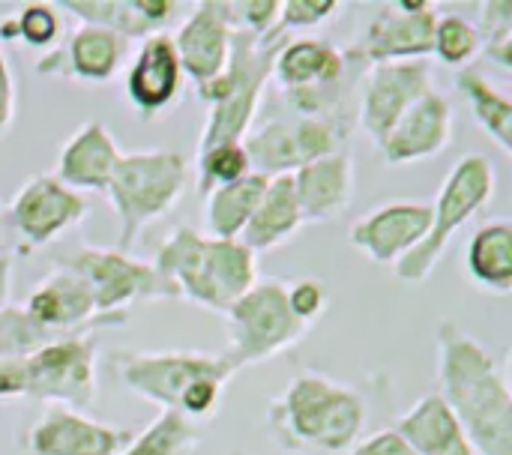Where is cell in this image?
I'll list each match as a JSON object with an SVG mask.
<instances>
[{
    "instance_id": "26",
    "label": "cell",
    "mask_w": 512,
    "mask_h": 455,
    "mask_svg": "<svg viewBox=\"0 0 512 455\" xmlns=\"http://www.w3.org/2000/svg\"><path fill=\"white\" fill-rule=\"evenodd\" d=\"M270 177L249 171L246 177L228 183V186H216L204 195V225H207V237L216 240H240L243 228L249 225L264 189H267Z\"/></svg>"
},
{
    "instance_id": "23",
    "label": "cell",
    "mask_w": 512,
    "mask_h": 455,
    "mask_svg": "<svg viewBox=\"0 0 512 455\" xmlns=\"http://www.w3.org/2000/svg\"><path fill=\"white\" fill-rule=\"evenodd\" d=\"M57 9L72 12L81 24L105 27L120 33L126 42L147 39L153 33H168V24L177 21V0H63Z\"/></svg>"
},
{
    "instance_id": "29",
    "label": "cell",
    "mask_w": 512,
    "mask_h": 455,
    "mask_svg": "<svg viewBox=\"0 0 512 455\" xmlns=\"http://www.w3.org/2000/svg\"><path fill=\"white\" fill-rule=\"evenodd\" d=\"M207 429L177 411H162L141 435H135L120 455H195Z\"/></svg>"
},
{
    "instance_id": "36",
    "label": "cell",
    "mask_w": 512,
    "mask_h": 455,
    "mask_svg": "<svg viewBox=\"0 0 512 455\" xmlns=\"http://www.w3.org/2000/svg\"><path fill=\"white\" fill-rule=\"evenodd\" d=\"M348 455H417L411 447H408V441L396 432V429H381V432H375V435H369V438H363V441H357Z\"/></svg>"
},
{
    "instance_id": "37",
    "label": "cell",
    "mask_w": 512,
    "mask_h": 455,
    "mask_svg": "<svg viewBox=\"0 0 512 455\" xmlns=\"http://www.w3.org/2000/svg\"><path fill=\"white\" fill-rule=\"evenodd\" d=\"M12 120H15V78L0 42V135L12 126Z\"/></svg>"
},
{
    "instance_id": "28",
    "label": "cell",
    "mask_w": 512,
    "mask_h": 455,
    "mask_svg": "<svg viewBox=\"0 0 512 455\" xmlns=\"http://www.w3.org/2000/svg\"><path fill=\"white\" fill-rule=\"evenodd\" d=\"M456 87L471 105L474 120L483 126V132L501 147V153L512 150V99L501 93L480 69L468 66L456 75Z\"/></svg>"
},
{
    "instance_id": "32",
    "label": "cell",
    "mask_w": 512,
    "mask_h": 455,
    "mask_svg": "<svg viewBox=\"0 0 512 455\" xmlns=\"http://www.w3.org/2000/svg\"><path fill=\"white\" fill-rule=\"evenodd\" d=\"M249 156L243 141H228V144H213L207 150H198V189L207 195L216 186H228L240 177H246Z\"/></svg>"
},
{
    "instance_id": "27",
    "label": "cell",
    "mask_w": 512,
    "mask_h": 455,
    "mask_svg": "<svg viewBox=\"0 0 512 455\" xmlns=\"http://www.w3.org/2000/svg\"><path fill=\"white\" fill-rule=\"evenodd\" d=\"M468 276L489 294L507 297L512 291V222L492 219L468 243Z\"/></svg>"
},
{
    "instance_id": "21",
    "label": "cell",
    "mask_w": 512,
    "mask_h": 455,
    "mask_svg": "<svg viewBox=\"0 0 512 455\" xmlns=\"http://www.w3.org/2000/svg\"><path fill=\"white\" fill-rule=\"evenodd\" d=\"M117 159H120V147H117L111 129L102 120H87L60 147L54 177L81 195L105 192Z\"/></svg>"
},
{
    "instance_id": "15",
    "label": "cell",
    "mask_w": 512,
    "mask_h": 455,
    "mask_svg": "<svg viewBox=\"0 0 512 455\" xmlns=\"http://www.w3.org/2000/svg\"><path fill=\"white\" fill-rule=\"evenodd\" d=\"M183 87L186 75L171 33L147 36L123 75V96L132 105V111L144 123L162 120L183 99Z\"/></svg>"
},
{
    "instance_id": "14",
    "label": "cell",
    "mask_w": 512,
    "mask_h": 455,
    "mask_svg": "<svg viewBox=\"0 0 512 455\" xmlns=\"http://www.w3.org/2000/svg\"><path fill=\"white\" fill-rule=\"evenodd\" d=\"M90 213V201L63 186L54 174L27 177L9 204V222L27 249H42L54 243L60 234L84 222Z\"/></svg>"
},
{
    "instance_id": "34",
    "label": "cell",
    "mask_w": 512,
    "mask_h": 455,
    "mask_svg": "<svg viewBox=\"0 0 512 455\" xmlns=\"http://www.w3.org/2000/svg\"><path fill=\"white\" fill-rule=\"evenodd\" d=\"M342 9L339 0H282L279 6V33H294V30H309L324 21H330Z\"/></svg>"
},
{
    "instance_id": "19",
    "label": "cell",
    "mask_w": 512,
    "mask_h": 455,
    "mask_svg": "<svg viewBox=\"0 0 512 455\" xmlns=\"http://www.w3.org/2000/svg\"><path fill=\"white\" fill-rule=\"evenodd\" d=\"M453 129H456L453 102L444 93L429 90L378 141V150L387 165H414L444 153L453 141Z\"/></svg>"
},
{
    "instance_id": "24",
    "label": "cell",
    "mask_w": 512,
    "mask_h": 455,
    "mask_svg": "<svg viewBox=\"0 0 512 455\" xmlns=\"http://www.w3.org/2000/svg\"><path fill=\"white\" fill-rule=\"evenodd\" d=\"M303 213L297 204V192H294V177L282 174V177H270L249 225L240 234V243L246 249L258 252H270L285 246L300 228H303Z\"/></svg>"
},
{
    "instance_id": "30",
    "label": "cell",
    "mask_w": 512,
    "mask_h": 455,
    "mask_svg": "<svg viewBox=\"0 0 512 455\" xmlns=\"http://www.w3.org/2000/svg\"><path fill=\"white\" fill-rule=\"evenodd\" d=\"M63 21L54 3H24L15 15L0 18V42H24L30 48H54L60 42Z\"/></svg>"
},
{
    "instance_id": "20",
    "label": "cell",
    "mask_w": 512,
    "mask_h": 455,
    "mask_svg": "<svg viewBox=\"0 0 512 455\" xmlns=\"http://www.w3.org/2000/svg\"><path fill=\"white\" fill-rule=\"evenodd\" d=\"M132 441L129 432L105 426L72 408H48L36 426H30L24 447L30 455H120Z\"/></svg>"
},
{
    "instance_id": "2",
    "label": "cell",
    "mask_w": 512,
    "mask_h": 455,
    "mask_svg": "<svg viewBox=\"0 0 512 455\" xmlns=\"http://www.w3.org/2000/svg\"><path fill=\"white\" fill-rule=\"evenodd\" d=\"M153 267L174 285L177 297L225 315L258 285V255L240 240H216L177 225L159 246Z\"/></svg>"
},
{
    "instance_id": "6",
    "label": "cell",
    "mask_w": 512,
    "mask_h": 455,
    "mask_svg": "<svg viewBox=\"0 0 512 455\" xmlns=\"http://www.w3.org/2000/svg\"><path fill=\"white\" fill-rule=\"evenodd\" d=\"M189 186V162L180 150L120 153L105 186L117 216V249L132 252L144 228L177 207Z\"/></svg>"
},
{
    "instance_id": "16",
    "label": "cell",
    "mask_w": 512,
    "mask_h": 455,
    "mask_svg": "<svg viewBox=\"0 0 512 455\" xmlns=\"http://www.w3.org/2000/svg\"><path fill=\"white\" fill-rule=\"evenodd\" d=\"M129 42L105 27L81 24L69 30L51 51H45L36 60V75L42 78H60L75 84H108L117 78L123 60H126Z\"/></svg>"
},
{
    "instance_id": "35",
    "label": "cell",
    "mask_w": 512,
    "mask_h": 455,
    "mask_svg": "<svg viewBox=\"0 0 512 455\" xmlns=\"http://www.w3.org/2000/svg\"><path fill=\"white\" fill-rule=\"evenodd\" d=\"M285 300L294 318H300L306 327H312L330 306V291L321 279H300L294 285H285Z\"/></svg>"
},
{
    "instance_id": "18",
    "label": "cell",
    "mask_w": 512,
    "mask_h": 455,
    "mask_svg": "<svg viewBox=\"0 0 512 455\" xmlns=\"http://www.w3.org/2000/svg\"><path fill=\"white\" fill-rule=\"evenodd\" d=\"M183 75L204 87L219 78L231 60L234 27L228 18V0H201L171 33Z\"/></svg>"
},
{
    "instance_id": "7",
    "label": "cell",
    "mask_w": 512,
    "mask_h": 455,
    "mask_svg": "<svg viewBox=\"0 0 512 455\" xmlns=\"http://www.w3.org/2000/svg\"><path fill=\"white\" fill-rule=\"evenodd\" d=\"M495 180V165L483 153H468L450 168L432 204V225L426 240L393 267L402 282L420 285L435 273L456 231L465 228V222H471L492 201Z\"/></svg>"
},
{
    "instance_id": "9",
    "label": "cell",
    "mask_w": 512,
    "mask_h": 455,
    "mask_svg": "<svg viewBox=\"0 0 512 455\" xmlns=\"http://www.w3.org/2000/svg\"><path fill=\"white\" fill-rule=\"evenodd\" d=\"M54 267L72 270L84 279L99 315H129L135 303L177 300L174 285L153 267V261H138L132 252L78 246L54 258Z\"/></svg>"
},
{
    "instance_id": "25",
    "label": "cell",
    "mask_w": 512,
    "mask_h": 455,
    "mask_svg": "<svg viewBox=\"0 0 512 455\" xmlns=\"http://www.w3.org/2000/svg\"><path fill=\"white\" fill-rule=\"evenodd\" d=\"M396 432L417 455H474L465 429L438 393H429L408 408L399 417Z\"/></svg>"
},
{
    "instance_id": "17",
    "label": "cell",
    "mask_w": 512,
    "mask_h": 455,
    "mask_svg": "<svg viewBox=\"0 0 512 455\" xmlns=\"http://www.w3.org/2000/svg\"><path fill=\"white\" fill-rule=\"evenodd\" d=\"M432 225V204L426 201H384L372 213L360 216L351 231L348 243L375 264L396 267L405 255H411L429 234Z\"/></svg>"
},
{
    "instance_id": "31",
    "label": "cell",
    "mask_w": 512,
    "mask_h": 455,
    "mask_svg": "<svg viewBox=\"0 0 512 455\" xmlns=\"http://www.w3.org/2000/svg\"><path fill=\"white\" fill-rule=\"evenodd\" d=\"M483 39L477 24H471L462 15H438L435 36H432V57H438L447 66L468 69L480 57Z\"/></svg>"
},
{
    "instance_id": "22",
    "label": "cell",
    "mask_w": 512,
    "mask_h": 455,
    "mask_svg": "<svg viewBox=\"0 0 512 455\" xmlns=\"http://www.w3.org/2000/svg\"><path fill=\"white\" fill-rule=\"evenodd\" d=\"M294 192L303 222H333L354 198V159L348 150L321 156L294 174Z\"/></svg>"
},
{
    "instance_id": "4",
    "label": "cell",
    "mask_w": 512,
    "mask_h": 455,
    "mask_svg": "<svg viewBox=\"0 0 512 455\" xmlns=\"http://www.w3.org/2000/svg\"><path fill=\"white\" fill-rule=\"evenodd\" d=\"M117 375L129 393L195 423L210 420L222 390L234 378L228 363L198 351H135L117 357Z\"/></svg>"
},
{
    "instance_id": "5",
    "label": "cell",
    "mask_w": 512,
    "mask_h": 455,
    "mask_svg": "<svg viewBox=\"0 0 512 455\" xmlns=\"http://www.w3.org/2000/svg\"><path fill=\"white\" fill-rule=\"evenodd\" d=\"M288 36L273 30L270 36H252L234 30L231 60L219 78L198 87L201 102L210 105L207 123L198 138V150L213 144L243 141L252 132V120L261 108L267 84L273 81V60Z\"/></svg>"
},
{
    "instance_id": "12",
    "label": "cell",
    "mask_w": 512,
    "mask_h": 455,
    "mask_svg": "<svg viewBox=\"0 0 512 455\" xmlns=\"http://www.w3.org/2000/svg\"><path fill=\"white\" fill-rule=\"evenodd\" d=\"M435 3L426 0H396L378 6L363 36L345 51L357 66L375 63H402V60H426L432 57L435 36Z\"/></svg>"
},
{
    "instance_id": "1",
    "label": "cell",
    "mask_w": 512,
    "mask_h": 455,
    "mask_svg": "<svg viewBox=\"0 0 512 455\" xmlns=\"http://www.w3.org/2000/svg\"><path fill=\"white\" fill-rule=\"evenodd\" d=\"M441 399L456 414L474 455H512V390L492 351L444 318L435 330Z\"/></svg>"
},
{
    "instance_id": "11",
    "label": "cell",
    "mask_w": 512,
    "mask_h": 455,
    "mask_svg": "<svg viewBox=\"0 0 512 455\" xmlns=\"http://www.w3.org/2000/svg\"><path fill=\"white\" fill-rule=\"evenodd\" d=\"M96 336H75L21 357L24 366V399L54 402L60 408L84 411L96 402Z\"/></svg>"
},
{
    "instance_id": "8",
    "label": "cell",
    "mask_w": 512,
    "mask_h": 455,
    "mask_svg": "<svg viewBox=\"0 0 512 455\" xmlns=\"http://www.w3.org/2000/svg\"><path fill=\"white\" fill-rule=\"evenodd\" d=\"M225 318L228 348L219 357L234 375L246 366H258L285 354L309 333V327L288 309L282 282H258L225 312Z\"/></svg>"
},
{
    "instance_id": "33",
    "label": "cell",
    "mask_w": 512,
    "mask_h": 455,
    "mask_svg": "<svg viewBox=\"0 0 512 455\" xmlns=\"http://www.w3.org/2000/svg\"><path fill=\"white\" fill-rule=\"evenodd\" d=\"M282 0H228V18L234 30L252 36H270L279 24Z\"/></svg>"
},
{
    "instance_id": "38",
    "label": "cell",
    "mask_w": 512,
    "mask_h": 455,
    "mask_svg": "<svg viewBox=\"0 0 512 455\" xmlns=\"http://www.w3.org/2000/svg\"><path fill=\"white\" fill-rule=\"evenodd\" d=\"M0 399H24L21 357H0Z\"/></svg>"
},
{
    "instance_id": "3",
    "label": "cell",
    "mask_w": 512,
    "mask_h": 455,
    "mask_svg": "<svg viewBox=\"0 0 512 455\" xmlns=\"http://www.w3.org/2000/svg\"><path fill=\"white\" fill-rule=\"evenodd\" d=\"M267 423L288 450L345 453L360 441L366 402L357 390L306 372L267 405Z\"/></svg>"
},
{
    "instance_id": "10",
    "label": "cell",
    "mask_w": 512,
    "mask_h": 455,
    "mask_svg": "<svg viewBox=\"0 0 512 455\" xmlns=\"http://www.w3.org/2000/svg\"><path fill=\"white\" fill-rule=\"evenodd\" d=\"M348 120H336V117H279L264 123L261 129L249 132L243 138L246 156H249V168L255 174L264 177H282V174H294L297 168L348 150Z\"/></svg>"
},
{
    "instance_id": "13",
    "label": "cell",
    "mask_w": 512,
    "mask_h": 455,
    "mask_svg": "<svg viewBox=\"0 0 512 455\" xmlns=\"http://www.w3.org/2000/svg\"><path fill=\"white\" fill-rule=\"evenodd\" d=\"M429 90H435L429 60L366 66L357 84V123L378 144L396 120Z\"/></svg>"
},
{
    "instance_id": "39",
    "label": "cell",
    "mask_w": 512,
    "mask_h": 455,
    "mask_svg": "<svg viewBox=\"0 0 512 455\" xmlns=\"http://www.w3.org/2000/svg\"><path fill=\"white\" fill-rule=\"evenodd\" d=\"M9 288H12V258L0 252V306L9 303Z\"/></svg>"
}]
</instances>
